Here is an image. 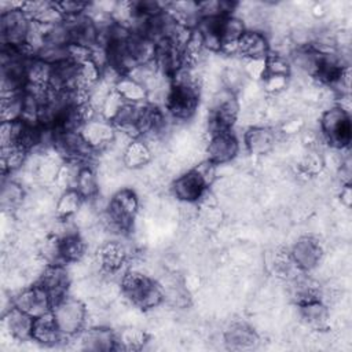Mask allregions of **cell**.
<instances>
[{"mask_svg":"<svg viewBox=\"0 0 352 352\" xmlns=\"http://www.w3.org/2000/svg\"><path fill=\"white\" fill-rule=\"evenodd\" d=\"M82 202H84V199L74 188L60 191V194L55 202L56 217H60V219L73 217L81 208Z\"/></svg>","mask_w":352,"mask_h":352,"instance_id":"26","label":"cell"},{"mask_svg":"<svg viewBox=\"0 0 352 352\" xmlns=\"http://www.w3.org/2000/svg\"><path fill=\"white\" fill-rule=\"evenodd\" d=\"M23 114V92L16 95L1 96L0 102V117L1 122L18 121Z\"/></svg>","mask_w":352,"mask_h":352,"instance_id":"30","label":"cell"},{"mask_svg":"<svg viewBox=\"0 0 352 352\" xmlns=\"http://www.w3.org/2000/svg\"><path fill=\"white\" fill-rule=\"evenodd\" d=\"M206 160L214 165H223L236 158L239 153V140L232 131L216 132L209 135L206 147Z\"/></svg>","mask_w":352,"mask_h":352,"instance_id":"6","label":"cell"},{"mask_svg":"<svg viewBox=\"0 0 352 352\" xmlns=\"http://www.w3.org/2000/svg\"><path fill=\"white\" fill-rule=\"evenodd\" d=\"M74 190L81 195L84 201H91L99 195V179L95 169L91 165H82Z\"/></svg>","mask_w":352,"mask_h":352,"instance_id":"25","label":"cell"},{"mask_svg":"<svg viewBox=\"0 0 352 352\" xmlns=\"http://www.w3.org/2000/svg\"><path fill=\"white\" fill-rule=\"evenodd\" d=\"M139 210V198L132 188H120L109 199L102 213L106 231L121 234L128 231Z\"/></svg>","mask_w":352,"mask_h":352,"instance_id":"2","label":"cell"},{"mask_svg":"<svg viewBox=\"0 0 352 352\" xmlns=\"http://www.w3.org/2000/svg\"><path fill=\"white\" fill-rule=\"evenodd\" d=\"M340 199H341V204L345 206V208H349L351 204H352V191H351V184H346V186H342L341 187V191H340Z\"/></svg>","mask_w":352,"mask_h":352,"instance_id":"36","label":"cell"},{"mask_svg":"<svg viewBox=\"0 0 352 352\" xmlns=\"http://www.w3.org/2000/svg\"><path fill=\"white\" fill-rule=\"evenodd\" d=\"M116 333L103 324H95L81 331L80 342L84 351L92 352H109L116 349Z\"/></svg>","mask_w":352,"mask_h":352,"instance_id":"14","label":"cell"},{"mask_svg":"<svg viewBox=\"0 0 352 352\" xmlns=\"http://www.w3.org/2000/svg\"><path fill=\"white\" fill-rule=\"evenodd\" d=\"M278 142L274 128L267 125H252L243 135V143L249 154L264 155L274 150Z\"/></svg>","mask_w":352,"mask_h":352,"instance_id":"13","label":"cell"},{"mask_svg":"<svg viewBox=\"0 0 352 352\" xmlns=\"http://www.w3.org/2000/svg\"><path fill=\"white\" fill-rule=\"evenodd\" d=\"M224 342L231 349H252L258 344V337L248 324L234 323L226 330Z\"/></svg>","mask_w":352,"mask_h":352,"instance_id":"19","label":"cell"},{"mask_svg":"<svg viewBox=\"0 0 352 352\" xmlns=\"http://www.w3.org/2000/svg\"><path fill=\"white\" fill-rule=\"evenodd\" d=\"M12 304L33 318L51 312L54 305L48 292L38 282L22 289L12 298Z\"/></svg>","mask_w":352,"mask_h":352,"instance_id":"7","label":"cell"},{"mask_svg":"<svg viewBox=\"0 0 352 352\" xmlns=\"http://www.w3.org/2000/svg\"><path fill=\"white\" fill-rule=\"evenodd\" d=\"M65 338H67V337L63 336L62 331L59 330L52 312H48V314L34 318L33 330H32V341H36L45 346H51V345H56L58 342L63 341Z\"/></svg>","mask_w":352,"mask_h":352,"instance_id":"17","label":"cell"},{"mask_svg":"<svg viewBox=\"0 0 352 352\" xmlns=\"http://www.w3.org/2000/svg\"><path fill=\"white\" fill-rule=\"evenodd\" d=\"M302 322L314 330H323L329 324V309L322 300H314L298 305Z\"/></svg>","mask_w":352,"mask_h":352,"instance_id":"22","label":"cell"},{"mask_svg":"<svg viewBox=\"0 0 352 352\" xmlns=\"http://www.w3.org/2000/svg\"><path fill=\"white\" fill-rule=\"evenodd\" d=\"M241 67L248 80H263L265 77V59L242 58Z\"/></svg>","mask_w":352,"mask_h":352,"instance_id":"34","label":"cell"},{"mask_svg":"<svg viewBox=\"0 0 352 352\" xmlns=\"http://www.w3.org/2000/svg\"><path fill=\"white\" fill-rule=\"evenodd\" d=\"M82 165H84V162H80V161L65 160L62 166H60V169H59V172H58V176H56L54 184L60 191L74 188L77 177H78V173H80Z\"/></svg>","mask_w":352,"mask_h":352,"instance_id":"29","label":"cell"},{"mask_svg":"<svg viewBox=\"0 0 352 352\" xmlns=\"http://www.w3.org/2000/svg\"><path fill=\"white\" fill-rule=\"evenodd\" d=\"M52 65L38 58H32L26 63V84L40 88H48L52 78Z\"/></svg>","mask_w":352,"mask_h":352,"instance_id":"23","label":"cell"},{"mask_svg":"<svg viewBox=\"0 0 352 352\" xmlns=\"http://www.w3.org/2000/svg\"><path fill=\"white\" fill-rule=\"evenodd\" d=\"M58 241L62 264H76L84 257L87 252V241L80 232L58 238Z\"/></svg>","mask_w":352,"mask_h":352,"instance_id":"21","label":"cell"},{"mask_svg":"<svg viewBox=\"0 0 352 352\" xmlns=\"http://www.w3.org/2000/svg\"><path fill=\"white\" fill-rule=\"evenodd\" d=\"M114 89L126 103H144L148 98L146 88L126 74L118 78V81L114 85Z\"/></svg>","mask_w":352,"mask_h":352,"instance_id":"24","label":"cell"},{"mask_svg":"<svg viewBox=\"0 0 352 352\" xmlns=\"http://www.w3.org/2000/svg\"><path fill=\"white\" fill-rule=\"evenodd\" d=\"M116 349L138 351L142 349L147 341V334L136 327H124L116 333Z\"/></svg>","mask_w":352,"mask_h":352,"instance_id":"27","label":"cell"},{"mask_svg":"<svg viewBox=\"0 0 352 352\" xmlns=\"http://www.w3.org/2000/svg\"><path fill=\"white\" fill-rule=\"evenodd\" d=\"M263 88L267 94L278 96L280 95L289 84V77L285 76H265L263 80Z\"/></svg>","mask_w":352,"mask_h":352,"instance_id":"35","label":"cell"},{"mask_svg":"<svg viewBox=\"0 0 352 352\" xmlns=\"http://www.w3.org/2000/svg\"><path fill=\"white\" fill-rule=\"evenodd\" d=\"M25 187L15 179L3 180L1 184V206L3 209H16L25 199Z\"/></svg>","mask_w":352,"mask_h":352,"instance_id":"28","label":"cell"},{"mask_svg":"<svg viewBox=\"0 0 352 352\" xmlns=\"http://www.w3.org/2000/svg\"><path fill=\"white\" fill-rule=\"evenodd\" d=\"M170 190L173 197L179 201L184 204H197L202 199L209 187L199 173L194 168H190L172 182Z\"/></svg>","mask_w":352,"mask_h":352,"instance_id":"8","label":"cell"},{"mask_svg":"<svg viewBox=\"0 0 352 352\" xmlns=\"http://www.w3.org/2000/svg\"><path fill=\"white\" fill-rule=\"evenodd\" d=\"M56 6H58L63 19H72V18L84 15V14H87V11L89 8V3L78 1V0L56 1Z\"/></svg>","mask_w":352,"mask_h":352,"instance_id":"32","label":"cell"},{"mask_svg":"<svg viewBox=\"0 0 352 352\" xmlns=\"http://www.w3.org/2000/svg\"><path fill=\"white\" fill-rule=\"evenodd\" d=\"M80 132L85 142L98 151L109 148L116 136V126L111 121L100 116H95L81 125Z\"/></svg>","mask_w":352,"mask_h":352,"instance_id":"10","label":"cell"},{"mask_svg":"<svg viewBox=\"0 0 352 352\" xmlns=\"http://www.w3.org/2000/svg\"><path fill=\"white\" fill-rule=\"evenodd\" d=\"M319 128L326 143L336 150H345L351 143V117L340 106L333 104L323 111Z\"/></svg>","mask_w":352,"mask_h":352,"instance_id":"3","label":"cell"},{"mask_svg":"<svg viewBox=\"0 0 352 352\" xmlns=\"http://www.w3.org/2000/svg\"><path fill=\"white\" fill-rule=\"evenodd\" d=\"M153 153L147 143L142 139L132 140L121 155V162L128 169H142L150 164Z\"/></svg>","mask_w":352,"mask_h":352,"instance_id":"20","label":"cell"},{"mask_svg":"<svg viewBox=\"0 0 352 352\" xmlns=\"http://www.w3.org/2000/svg\"><path fill=\"white\" fill-rule=\"evenodd\" d=\"M34 318L22 311L21 308L11 305L3 315V324L7 333L18 341L32 340Z\"/></svg>","mask_w":352,"mask_h":352,"instance_id":"15","label":"cell"},{"mask_svg":"<svg viewBox=\"0 0 352 352\" xmlns=\"http://www.w3.org/2000/svg\"><path fill=\"white\" fill-rule=\"evenodd\" d=\"M289 254L298 270L308 272L319 265L323 256V249L315 236L304 235L293 243Z\"/></svg>","mask_w":352,"mask_h":352,"instance_id":"9","label":"cell"},{"mask_svg":"<svg viewBox=\"0 0 352 352\" xmlns=\"http://www.w3.org/2000/svg\"><path fill=\"white\" fill-rule=\"evenodd\" d=\"M128 249L120 241H106L98 249L96 263L106 274H117L128 261Z\"/></svg>","mask_w":352,"mask_h":352,"instance_id":"12","label":"cell"},{"mask_svg":"<svg viewBox=\"0 0 352 352\" xmlns=\"http://www.w3.org/2000/svg\"><path fill=\"white\" fill-rule=\"evenodd\" d=\"M23 11L28 14V16L37 23L41 25H58L63 22V16L54 1H30L25 3Z\"/></svg>","mask_w":352,"mask_h":352,"instance_id":"18","label":"cell"},{"mask_svg":"<svg viewBox=\"0 0 352 352\" xmlns=\"http://www.w3.org/2000/svg\"><path fill=\"white\" fill-rule=\"evenodd\" d=\"M271 52L267 34L261 30H246L238 43V55L248 59H265Z\"/></svg>","mask_w":352,"mask_h":352,"instance_id":"16","label":"cell"},{"mask_svg":"<svg viewBox=\"0 0 352 352\" xmlns=\"http://www.w3.org/2000/svg\"><path fill=\"white\" fill-rule=\"evenodd\" d=\"M120 289L122 297L140 309H154L164 302L162 286L151 276L136 270L124 272Z\"/></svg>","mask_w":352,"mask_h":352,"instance_id":"1","label":"cell"},{"mask_svg":"<svg viewBox=\"0 0 352 352\" xmlns=\"http://www.w3.org/2000/svg\"><path fill=\"white\" fill-rule=\"evenodd\" d=\"M51 312L59 330L66 337H74L76 334H80L88 322L85 304L80 298L72 297L69 294L56 301L52 305Z\"/></svg>","mask_w":352,"mask_h":352,"instance_id":"4","label":"cell"},{"mask_svg":"<svg viewBox=\"0 0 352 352\" xmlns=\"http://www.w3.org/2000/svg\"><path fill=\"white\" fill-rule=\"evenodd\" d=\"M124 103H125L124 99L117 94L116 89H113L104 99V102L99 110V116L109 121H113Z\"/></svg>","mask_w":352,"mask_h":352,"instance_id":"33","label":"cell"},{"mask_svg":"<svg viewBox=\"0 0 352 352\" xmlns=\"http://www.w3.org/2000/svg\"><path fill=\"white\" fill-rule=\"evenodd\" d=\"M292 67L289 58L282 54H271L265 58V76L290 77Z\"/></svg>","mask_w":352,"mask_h":352,"instance_id":"31","label":"cell"},{"mask_svg":"<svg viewBox=\"0 0 352 352\" xmlns=\"http://www.w3.org/2000/svg\"><path fill=\"white\" fill-rule=\"evenodd\" d=\"M37 282L48 292L52 304L67 296L70 286V275L63 264L44 265Z\"/></svg>","mask_w":352,"mask_h":352,"instance_id":"11","label":"cell"},{"mask_svg":"<svg viewBox=\"0 0 352 352\" xmlns=\"http://www.w3.org/2000/svg\"><path fill=\"white\" fill-rule=\"evenodd\" d=\"M32 19L22 8L1 11L0 14V40L3 45L22 47L26 43Z\"/></svg>","mask_w":352,"mask_h":352,"instance_id":"5","label":"cell"}]
</instances>
